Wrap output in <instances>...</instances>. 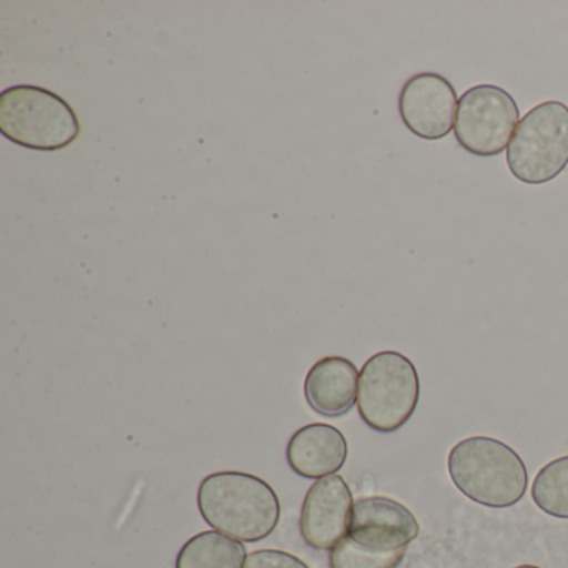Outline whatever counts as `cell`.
Masks as SVG:
<instances>
[{
    "label": "cell",
    "mask_w": 568,
    "mask_h": 568,
    "mask_svg": "<svg viewBox=\"0 0 568 568\" xmlns=\"http://www.w3.org/2000/svg\"><path fill=\"white\" fill-rule=\"evenodd\" d=\"M358 378L361 374L348 358L337 355L321 358L305 377V398L317 414L342 417L357 402Z\"/></svg>",
    "instance_id": "8fae6325"
},
{
    "label": "cell",
    "mask_w": 568,
    "mask_h": 568,
    "mask_svg": "<svg viewBox=\"0 0 568 568\" xmlns=\"http://www.w3.org/2000/svg\"><path fill=\"white\" fill-rule=\"evenodd\" d=\"M517 102L498 85L468 89L458 101L454 134L458 145L477 158H495L507 151L518 125Z\"/></svg>",
    "instance_id": "52a82bcc"
},
{
    "label": "cell",
    "mask_w": 568,
    "mask_h": 568,
    "mask_svg": "<svg viewBox=\"0 0 568 568\" xmlns=\"http://www.w3.org/2000/svg\"><path fill=\"white\" fill-rule=\"evenodd\" d=\"M514 568H540V567H537V565H518V567H514Z\"/></svg>",
    "instance_id": "9a60e30c"
},
{
    "label": "cell",
    "mask_w": 568,
    "mask_h": 568,
    "mask_svg": "<svg viewBox=\"0 0 568 568\" xmlns=\"http://www.w3.org/2000/svg\"><path fill=\"white\" fill-rule=\"evenodd\" d=\"M531 498L544 514L568 520V455L540 468L531 484Z\"/></svg>",
    "instance_id": "4fadbf2b"
},
{
    "label": "cell",
    "mask_w": 568,
    "mask_h": 568,
    "mask_svg": "<svg viewBox=\"0 0 568 568\" xmlns=\"http://www.w3.org/2000/svg\"><path fill=\"white\" fill-rule=\"evenodd\" d=\"M247 560L242 541L217 530L201 531L179 551L175 568H244Z\"/></svg>",
    "instance_id": "7c38bea8"
},
{
    "label": "cell",
    "mask_w": 568,
    "mask_h": 568,
    "mask_svg": "<svg viewBox=\"0 0 568 568\" xmlns=\"http://www.w3.org/2000/svg\"><path fill=\"white\" fill-rule=\"evenodd\" d=\"M348 445L338 428L327 424H311L292 435L287 444L288 465L305 478L331 477L344 467Z\"/></svg>",
    "instance_id": "30bf717a"
},
{
    "label": "cell",
    "mask_w": 568,
    "mask_h": 568,
    "mask_svg": "<svg viewBox=\"0 0 568 568\" xmlns=\"http://www.w3.org/2000/svg\"><path fill=\"white\" fill-rule=\"evenodd\" d=\"M455 487L475 504L508 508L525 497L528 471L520 455L491 437H468L448 454Z\"/></svg>",
    "instance_id": "3957f363"
},
{
    "label": "cell",
    "mask_w": 568,
    "mask_h": 568,
    "mask_svg": "<svg viewBox=\"0 0 568 568\" xmlns=\"http://www.w3.org/2000/svg\"><path fill=\"white\" fill-rule=\"evenodd\" d=\"M354 497L341 475L321 478L308 488L301 511V534L315 550H334L351 527Z\"/></svg>",
    "instance_id": "9c48e42d"
},
{
    "label": "cell",
    "mask_w": 568,
    "mask_h": 568,
    "mask_svg": "<svg viewBox=\"0 0 568 568\" xmlns=\"http://www.w3.org/2000/svg\"><path fill=\"white\" fill-rule=\"evenodd\" d=\"M457 108L454 85L435 72L412 75L398 95V114L405 128L428 142L440 141L454 131Z\"/></svg>",
    "instance_id": "ba28073f"
},
{
    "label": "cell",
    "mask_w": 568,
    "mask_h": 568,
    "mask_svg": "<svg viewBox=\"0 0 568 568\" xmlns=\"http://www.w3.org/2000/svg\"><path fill=\"white\" fill-rule=\"evenodd\" d=\"M507 165L521 184L541 185L568 165V108L547 101L524 115L507 148Z\"/></svg>",
    "instance_id": "8992f818"
},
{
    "label": "cell",
    "mask_w": 568,
    "mask_h": 568,
    "mask_svg": "<svg viewBox=\"0 0 568 568\" xmlns=\"http://www.w3.org/2000/svg\"><path fill=\"white\" fill-rule=\"evenodd\" d=\"M0 132L32 151H62L78 141L82 128L65 99L36 85H14L0 94Z\"/></svg>",
    "instance_id": "277c9868"
},
{
    "label": "cell",
    "mask_w": 568,
    "mask_h": 568,
    "mask_svg": "<svg viewBox=\"0 0 568 568\" xmlns=\"http://www.w3.org/2000/svg\"><path fill=\"white\" fill-rule=\"evenodd\" d=\"M420 534L415 515L387 497L355 501L351 527L331 550V568H397Z\"/></svg>",
    "instance_id": "6da1fadb"
},
{
    "label": "cell",
    "mask_w": 568,
    "mask_h": 568,
    "mask_svg": "<svg viewBox=\"0 0 568 568\" xmlns=\"http://www.w3.org/2000/svg\"><path fill=\"white\" fill-rule=\"evenodd\" d=\"M197 505L214 530L248 544L267 538L281 520L274 488L244 471L207 475L199 487Z\"/></svg>",
    "instance_id": "7a4b0ae2"
},
{
    "label": "cell",
    "mask_w": 568,
    "mask_h": 568,
    "mask_svg": "<svg viewBox=\"0 0 568 568\" xmlns=\"http://www.w3.org/2000/svg\"><path fill=\"white\" fill-rule=\"evenodd\" d=\"M418 397L417 368L400 352H378L362 367L357 407L372 430L392 434L404 427L417 410Z\"/></svg>",
    "instance_id": "5b68a950"
},
{
    "label": "cell",
    "mask_w": 568,
    "mask_h": 568,
    "mask_svg": "<svg viewBox=\"0 0 568 568\" xmlns=\"http://www.w3.org/2000/svg\"><path fill=\"white\" fill-rule=\"evenodd\" d=\"M244 568H311L304 560L295 557V555L287 554V551L265 550L252 551L247 555Z\"/></svg>",
    "instance_id": "5bb4252c"
}]
</instances>
